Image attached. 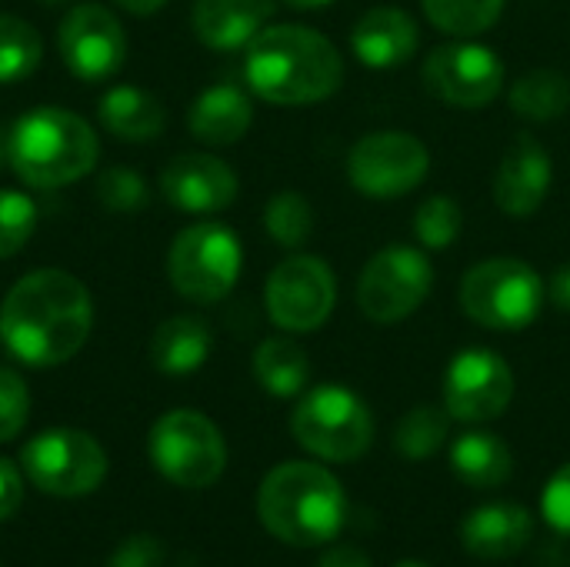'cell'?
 Masks as SVG:
<instances>
[{
    "label": "cell",
    "mask_w": 570,
    "mask_h": 567,
    "mask_svg": "<svg viewBox=\"0 0 570 567\" xmlns=\"http://www.w3.org/2000/svg\"><path fill=\"white\" fill-rule=\"evenodd\" d=\"M90 291L60 267L20 277L0 304V344L30 368L70 361L90 338Z\"/></svg>",
    "instance_id": "cell-1"
},
{
    "label": "cell",
    "mask_w": 570,
    "mask_h": 567,
    "mask_svg": "<svg viewBox=\"0 0 570 567\" xmlns=\"http://www.w3.org/2000/svg\"><path fill=\"white\" fill-rule=\"evenodd\" d=\"M244 77L267 104L307 107L341 90L344 57L314 27L274 23L247 43Z\"/></svg>",
    "instance_id": "cell-2"
},
{
    "label": "cell",
    "mask_w": 570,
    "mask_h": 567,
    "mask_svg": "<svg viewBox=\"0 0 570 567\" xmlns=\"http://www.w3.org/2000/svg\"><path fill=\"white\" fill-rule=\"evenodd\" d=\"M257 515L277 541L291 548H321L341 535L347 521V495L327 468L284 461L261 481Z\"/></svg>",
    "instance_id": "cell-3"
},
{
    "label": "cell",
    "mask_w": 570,
    "mask_h": 567,
    "mask_svg": "<svg viewBox=\"0 0 570 567\" xmlns=\"http://www.w3.org/2000/svg\"><path fill=\"white\" fill-rule=\"evenodd\" d=\"M97 154L100 144L94 127L63 107H33L7 137V160L13 174L37 190H57L87 177Z\"/></svg>",
    "instance_id": "cell-4"
},
{
    "label": "cell",
    "mask_w": 570,
    "mask_h": 567,
    "mask_svg": "<svg viewBox=\"0 0 570 567\" xmlns=\"http://www.w3.org/2000/svg\"><path fill=\"white\" fill-rule=\"evenodd\" d=\"M291 434L307 454L331 465H351L374 444V414L351 388L321 384L297 401Z\"/></svg>",
    "instance_id": "cell-5"
},
{
    "label": "cell",
    "mask_w": 570,
    "mask_h": 567,
    "mask_svg": "<svg viewBox=\"0 0 570 567\" xmlns=\"http://www.w3.org/2000/svg\"><path fill=\"white\" fill-rule=\"evenodd\" d=\"M548 287L541 274L518 257L474 264L461 281V311L488 331H524L544 311Z\"/></svg>",
    "instance_id": "cell-6"
},
{
    "label": "cell",
    "mask_w": 570,
    "mask_h": 567,
    "mask_svg": "<svg viewBox=\"0 0 570 567\" xmlns=\"http://www.w3.org/2000/svg\"><path fill=\"white\" fill-rule=\"evenodd\" d=\"M244 251L230 227L217 221H200L184 227L167 254V274L180 297L194 304L224 301L240 277Z\"/></svg>",
    "instance_id": "cell-7"
},
{
    "label": "cell",
    "mask_w": 570,
    "mask_h": 567,
    "mask_svg": "<svg viewBox=\"0 0 570 567\" xmlns=\"http://www.w3.org/2000/svg\"><path fill=\"white\" fill-rule=\"evenodd\" d=\"M154 468L177 488H210L227 468L224 434L200 411H167L147 441Z\"/></svg>",
    "instance_id": "cell-8"
},
{
    "label": "cell",
    "mask_w": 570,
    "mask_h": 567,
    "mask_svg": "<svg viewBox=\"0 0 570 567\" xmlns=\"http://www.w3.org/2000/svg\"><path fill=\"white\" fill-rule=\"evenodd\" d=\"M434 287V267L421 247L394 244L377 251L357 277V307L367 321L391 328L411 317Z\"/></svg>",
    "instance_id": "cell-9"
},
{
    "label": "cell",
    "mask_w": 570,
    "mask_h": 567,
    "mask_svg": "<svg viewBox=\"0 0 570 567\" xmlns=\"http://www.w3.org/2000/svg\"><path fill=\"white\" fill-rule=\"evenodd\" d=\"M20 468L50 498H83L104 485L107 454L87 431L53 428L23 444Z\"/></svg>",
    "instance_id": "cell-10"
},
{
    "label": "cell",
    "mask_w": 570,
    "mask_h": 567,
    "mask_svg": "<svg viewBox=\"0 0 570 567\" xmlns=\"http://www.w3.org/2000/svg\"><path fill=\"white\" fill-rule=\"evenodd\" d=\"M431 174V150L407 130L364 134L347 154V180L371 201H397L424 184Z\"/></svg>",
    "instance_id": "cell-11"
},
{
    "label": "cell",
    "mask_w": 570,
    "mask_h": 567,
    "mask_svg": "<svg viewBox=\"0 0 570 567\" xmlns=\"http://www.w3.org/2000/svg\"><path fill=\"white\" fill-rule=\"evenodd\" d=\"M271 321L291 334H311L327 324L337 304V281L327 261L314 254H294L281 261L264 287Z\"/></svg>",
    "instance_id": "cell-12"
},
{
    "label": "cell",
    "mask_w": 570,
    "mask_h": 567,
    "mask_svg": "<svg viewBox=\"0 0 570 567\" xmlns=\"http://www.w3.org/2000/svg\"><path fill=\"white\" fill-rule=\"evenodd\" d=\"M421 77L428 94H434L448 107L481 110L504 87V60L498 57V50L468 37L434 47L421 67Z\"/></svg>",
    "instance_id": "cell-13"
},
{
    "label": "cell",
    "mask_w": 570,
    "mask_h": 567,
    "mask_svg": "<svg viewBox=\"0 0 570 567\" xmlns=\"http://www.w3.org/2000/svg\"><path fill=\"white\" fill-rule=\"evenodd\" d=\"M514 388V371L501 354L488 348H468L444 374V408L454 421L484 424L511 408Z\"/></svg>",
    "instance_id": "cell-14"
},
{
    "label": "cell",
    "mask_w": 570,
    "mask_h": 567,
    "mask_svg": "<svg viewBox=\"0 0 570 567\" xmlns=\"http://www.w3.org/2000/svg\"><path fill=\"white\" fill-rule=\"evenodd\" d=\"M57 47L63 67L87 84L114 77L127 60L124 23L100 3H80L67 10L57 27Z\"/></svg>",
    "instance_id": "cell-15"
},
{
    "label": "cell",
    "mask_w": 570,
    "mask_h": 567,
    "mask_svg": "<svg viewBox=\"0 0 570 567\" xmlns=\"http://www.w3.org/2000/svg\"><path fill=\"white\" fill-rule=\"evenodd\" d=\"M551 180H554V167H551V154L544 150V144H538L531 134H518L498 164L494 204L508 217L528 221L544 207L551 194Z\"/></svg>",
    "instance_id": "cell-16"
},
{
    "label": "cell",
    "mask_w": 570,
    "mask_h": 567,
    "mask_svg": "<svg viewBox=\"0 0 570 567\" xmlns=\"http://www.w3.org/2000/svg\"><path fill=\"white\" fill-rule=\"evenodd\" d=\"M160 194L187 214H217L237 201V174L210 154H180L160 174Z\"/></svg>",
    "instance_id": "cell-17"
},
{
    "label": "cell",
    "mask_w": 570,
    "mask_h": 567,
    "mask_svg": "<svg viewBox=\"0 0 570 567\" xmlns=\"http://www.w3.org/2000/svg\"><path fill=\"white\" fill-rule=\"evenodd\" d=\"M417 20L401 7H371L351 30V50L371 70H394L417 53Z\"/></svg>",
    "instance_id": "cell-18"
},
{
    "label": "cell",
    "mask_w": 570,
    "mask_h": 567,
    "mask_svg": "<svg viewBox=\"0 0 570 567\" xmlns=\"http://www.w3.org/2000/svg\"><path fill=\"white\" fill-rule=\"evenodd\" d=\"M534 541V518L521 505H481L461 521V545L481 561H508Z\"/></svg>",
    "instance_id": "cell-19"
},
{
    "label": "cell",
    "mask_w": 570,
    "mask_h": 567,
    "mask_svg": "<svg viewBox=\"0 0 570 567\" xmlns=\"http://www.w3.org/2000/svg\"><path fill=\"white\" fill-rule=\"evenodd\" d=\"M274 17L271 0H197L190 23L204 47L237 50L247 47Z\"/></svg>",
    "instance_id": "cell-20"
},
{
    "label": "cell",
    "mask_w": 570,
    "mask_h": 567,
    "mask_svg": "<svg viewBox=\"0 0 570 567\" xmlns=\"http://www.w3.org/2000/svg\"><path fill=\"white\" fill-rule=\"evenodd\" d=\"M254 124V104L247 97V90H240L237 84H217L207 87L187 114V127L200 144L210 147H227L237 144Z\"/></svg>",
    "instance_id": "cell-21"
},
{
    "label": "cell",
    "mask_w": 570,
    "mask_h": 567,
    "mask_svg": "<svg viewBox=\"0 0 570 567\" xmlns=\"http://www.w3.org/2000/svg\"><path fill=\"white\" fill-rule=\"evenodd\" d=\"M210 328L200 321V317H190V314H177V317H167L154 338H150V364L160 371V374H170V378H184V374H194L204 368V361L210 358Z\"/></svg>",
    "instance_id": "cell-22"
},
{
    "label": "cell",
    "mask_w": 570,
    "mask_h": 567,
    "mask_svg": "<svg viewBox=\"0 0 570 567\" xmlns=\"http://www.w3.org/2000/svg\"><path fill=\"white\" fill-rule=\"evenodd\" d=\"M451 468H454V478L464 481L468 488L491 491L511 481L514 454L504 444V438L491 431H468L451 448Z\"/></svg>",
    "instance_id": "cell-23"
},
{
    "label": "cell",
    "mask_w": 570,
    "mask_h": 567,
    "mask_svg": "<svg viewBox=\"0 0 570 567\" xmlns=\"http://www.w3.org/2000/svg\"><path fill=\"white\" fill-rule=\"evenodd\" d=\"M97 114H100V124L117 140H134V144L154 140L167 124V114H164L160 100L154 94L140 90V87H130V84L110 87L100 97Z\"/></svg>",
    "instance_id": "cell-24"
},
{
    "label": "cell",
    "mask_w": 570,
    "mask_h": 567,
    "mask_svg": "<svg viewBox=\"0 0 570 567\" xmlns=\"http://www.w3.org/2000/svg\"><path fill=\"white\" fill-rule=\"evenodd\" d=\"M254 378L274 398H297L307 388L311 361L291 338H267L254 351Z\"/></svg>",
    "instance_id": "cell-25"
},
{
    "label": "cell",
    "mask_w": 570,
    "mask_h": 567,
    "mask_svg": "<svg viewBox=\"0 0 570 567\" xmlns=\"http://www.w3.org/2000/svg\"><path fill=\"white\" fill-rule=\"evenodd\" d=\"M511 110L524 120L534 124H548L564 117L570 107V80L568 74L554 70V67H538L528 70L524 77H518L511 84Z\"/></svg>",
    "instance_id": "cell-26"
},
{
    "label": "cell",
    "mask_w": 570,
    "mask_h": 567,
    "mask_svg": "<svg viewBox=\"0 0 570 567\" xmlns=\"http://www.w3.org/2000/svg\"><path fill=\"white\" fill-rule=\"evenodd\" d=\"M451 421L454 418L448 414V408H438V404H421V408L407 411L397 421V428H394V448H397V454L407 458V461H428V458H434L444 448L448 434H451Z\"/></svg>",
    "instance_id": "cell-27"
},
{
    "label": "cell",
    "mask_w": 570,
    "mask_h": 567,
    "mask_svg": "<svg viewBox=\"0 0 570 567\" xmlns=\"http://www.w3.org/2000/svg\"><path fill=\"white\" fill-rule=\"evenodd\" d=\"M504 3L508 0H421L428 20L441 33L458 37V40H468V37L491 30L501 20Z\"/></svg>",
    "instance_id": "cell-28"
},
{
    "label": "cell",
    "mask_w": 570,
    "mask_h": 567,
    "mask_svg": "<svg viewBox=\"0 0 570 567\" xmlns=\"http://www.w3.org/2000/svg\"><path fill=\"white\" fill-rule=\"evenodd\" d=\"M40 57H43L40 33L27 20L13 13H0V84H17L30 77L40 67Z\"/></svg>",
    "instance_id": "cell-29"
},
{
    "label": "cell",
    "mask_w": 570,
    "mask_h": 567,
    "mask_svg": "<svg viewBox=\"0 0 570 567\" xmlns=\"http://www.w3.org/2000/svg\"><path fill=\"white\" fill-rule=\"evenodd\" d=\"M264 227L281 247L294 251L314 234V207L297 190H277L264 207Z\"/></svg>",
    "instance_id": "cell-30"
},
{
    "label": "cell",
    "mask_w": 570,
    "mask_h": 567,
    "mask_svg": "<svg viewBox=\"0 0 570 567\" xmlns=\"http://www.w3.org/2000/svg\"><path fill=\"white\" fill-rule=\"evenodd\" d=\"M461 227H464V211L448 194H431L428 201H421L414 214V234L431 251H448L461 237Z\"/></svg>",
    "instance_id": "cell-31"
},
{
    "label": "cell",
    "mask_w": 570,
    "mask_h": 567,
    "mask_svg": "<svg viewBox=\"0 0 570 567\" xmlns=\"http://www.w3.org/2000/svg\"><path fill=\"white\" fill-rule=\"evenodd\" d=\"M37 227V204L20 190H0V261L23 251Z\"/></svg>",
    "instance_id": "cell-32"
},
{
    "label": "cell",
    "mask_w": 570,
    "mask_h": 567,
    "mask_svg": "<svg viewBox=\"0 0 570 567\" xmlns=\"http://www.w3.org/2000/svg\"><path fill=\"white\" fill-rule=\"evenodd\" d=\"M97 197L104 207H110L114 214H130L140 211L147 204V180L127 167H107L97 177Z\"/></svg>",
    "instance_id": "cell-33"
},
{
    "label": "cell",
    "mask_w": 570,
    "mask_h": 567,
    "mask_svg": "<svg viewBox=\"0 0 570 567\" xmlns=\"http://www.w3.org/2000/svg\"><path fill=\"white\" fill-rule=\"evenodd\" d=\"M30 414V391L23 378L10 368H0V444L13 441Z\"/></svg>",
    "instance_id": "cell-34"
},
{
    "label": "cell",
    "mask_w": 570,
    "mask_h": 567,
    "mask_svg": "<svg viewBox=\"0 0 570 567\" xmlns=\"http://www.w3.org/2000/svg\"><path fill=\"white\" fill-rule=\"evenodd\" d=\"M541 515H544V521H548L558 535L570 538V461L564 468H558V471L551 475V481L544 485Z\"/></svg>",
    "instance_id": "cell-35"
},
{
    "label": "cell",
    "mask_w": 570,
    "mask_h": 567,
    "mask_svg": "<svg viewBox=\"0 0 570 567\" xmlns=\"http://www.w3.org/2000/svg\"><path fill=\"white\" fill-rule=\"evenodd\" d=\"M164 565V548L160 541L147 538V535H137V538H127L114 555H110V565L107 567H160Z\"/></svg>",
    "instance_id": "cell-36"
},
{
    "label": "cell",
    "mask_w": 570,
    "mask_h": 567,
    "mask_svg": "<svg viewBox=\"0 0 570 567\" xmlns=\"http://www.w3.org/2000/svg\"><path fill=\"white\" fill-rule=\"evenodd\" d=\"M23 505V475L13 461L0 458V521L13 518Z\"/></svg>",
    "instance_id": "cell-37"
},
{
    "label": "cell",
    "mask_w": 570,
    "mask_h": 567,
    "mask_svg": "<svg viewBox=\"0 0 570 567\" xmlns=\"http://www.w3.org/2000/svg\"><path fill=\"white\" fill-rule=\"evenodd\" d=\"M317 567H371V558L361 551V548H351V545H341V548H331L321 555Z\"/></svg>",
    "instance_id": "cell-38"
},
{
    "label": "cell",
    "mask_w": 570,
    "mask_h": 567,
    "mask_svg": "<svg viewBox=\"0 0 570 567\" xmlns=\"http://www.w3.org/2000/svg\"><path fill=\"white\" fill-rule=\"evenodd\" d=\"M548 297H551V304H554L558 311H568L570 314V261L568 264H561V267L551 274V281H548Z\"/></svg>",
    "instance_id": "cell-39"
},
{
    "label": "cell",
    "mask_w": 570,
    "mask_h": 567,
    "mask_svg": "<svg viewBox=\"0 0 570 567\" xmlns=\"http://www.w3.org/2000/svg\"><path fill=\"white\" fill-rule=\"evenodd\" d=\"M124 10H130V13H137V17H147V13H157L167 0H117Z\"/></svg>",
    "instance_id": "cell-40"
},
{
    "label": "cell",
    "mask_w": 570,
    "mask_h": 567,
    "mask_svg": "<svg viewBox=\"0 0 570 567\" xmlns=\"http://www.w3.org/2000/svg\"><path fill=\"white\" fill-rule=\"evenodd\" d=\"M284 3L294 7V10H321V7H327L334 0H284Z\"/></svg>",
    "instance_id": "cell-41"
},
{
    "label": "cell",
    "mask_w": 570,
    "mask_h": 567,
    "mask_svg": "<svg viewBox=\"0 0 570 567\" xmlns=\"http://www.w3.org/2000/svg\"><path fill=\"white\" fill-rule=\"evenodd\" d=\"M394 567H431V565H421V561H401V565Z\"/></svg>",
    "instance_id": "cell-42"
},
{
    "label": "cell",
    "mask_w": 570,
    "mask_h": 567,
    "mask_svg": "<svg viewBox=\"0 0 570 567\" xmlns=\"http://www.w3.org/2000/svg\"><path fill=\"white\" fill-rule=\"evenodd\" d=\"M40 3H47V7H53V3H67V0H40Z\"/></svg>",
    "instance_id": "cell-43"
}]
</instances>
